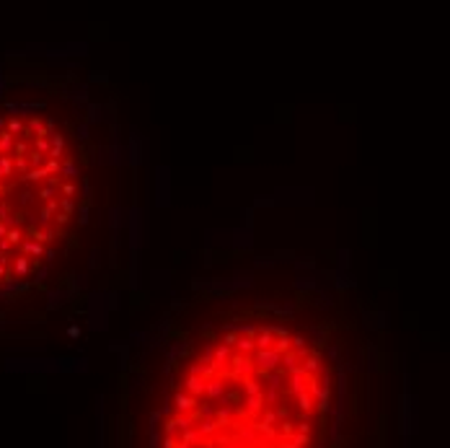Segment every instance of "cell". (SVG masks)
<instances>
[{"label": "cell", "mask_w": 450, "mask_h": 448, "mask_svg": "<svg viewBox=\"0 0 450 448\" xmlns=\"http://www.w3.org/2000/svg\"><path fill=\"white\" fill-rule=\"evenodd\" d=\"M280 360H282V355H277L274 350H259L254 355V365L259 371H274Z\"/></svg>", "instance_id": "6da1fadb"}, {"label": "cell", "mask_w": 450, "mask_h": 448, "mask_svg": "<svg viewBox=\"0 0 450 448\" xmlns=\"http://www.w3.org/2000/svg\"><path fill=\"white\" fill-rule=\"evenodd\" d=\"M375 448H388V415L380 412L375 423Z\"/></svg>", "instance_id": "7a4b0ae2"}, {"label": "cell", "mask_w": 450, "mask_h": 448, "mask_svg": "<svg viewBox=\"0 0 450 448\" xmlns=\"http://www.w3.org/2000/svg\"><path fill=\"white\" fill-rule=\"evenodd\" d=\"M254 342H256V347H259V350H272V347H274V334H272V329H269V326H259V334L254 337Z\"/></svg>", "instance_id": "3957f363"}, {"label": "cell", "mask_w": 450, "mask_h": 448, "mask_svg": "<svg viewBox=\"0 0 450 448\" xmlns=\"http://www.w3.org/2000/svg\"><path fill=\"white\" fill-rule=\"evenodd\" d=\"M176 407L181 409V412H194L197 409V397H191V394H176Z\"/></svg>", "instance_id": "277c9868"}, {"label": "cell", "mask_w": 450, "mask_h": 448, "mask_svg": "<svg viewBox=\"0 0 450 448\" xmlns=\"http://www.w3.org/2000/svg\"><path fill=\"white\" fill-rule=\"evenodd\" d=\"M243 399H246L243 389H231V391H225V397H223V401H225L228 407H241Z\"/></svg>", "instance_id": "5b68a950"}, {"label": "cell", "mask_w": 450, "mask_h": 448, "mask_svg": "<svg viewBox=\"0 0 450 448\" xmlns=\"http://www.w3.org/2000/svg\"><path fill=\"white\" fill-rule=\"evenodd\" d=\"M187 389H189V394H191V397H199L202 391H207V381H202V378H197V376H191V378L187 381Z\"/></svg>", "instance_id": "8992f818"}, {"label": "cell", "mask_w": 450, "mask_h": 448, "mask_svg": "<svg viewBox=\"0 0 450 448\" xmlns=\"http://www.w3.org/2000/svg\"><path fill=\"white\" fill-rule=\"evenodd\" d=\"M298 407L303 409V412H310V409H313V394H310V391H300V394H298Z\"/></svg>", "instance_id": "52a82bcc"}, {"label": "cell", "mask_w": 450, "mask_h": 448, "mask_svg": "<svg viewBox=\"0 0 450 448\" xmlns=\"http://www.w3.org/2000/svg\"><path fill=\"white\" fill-rule=\"evenodd\" d=\"M243 394L256 397V394H261V386H259V383H256L254 378H243Z\"/></svg>", "instance_id": "ba28073f"}, {"label": "cell", "mask_w": 450, "mask_h": 448, "mask_svg": "<svg viewBox=\"0 0 450 448\" xmlns=\"http://www.w3.org/2000/svg\"><path fill=\"white\" fill-rule=\"evenodd\" d=\"M254 347H256L254 337H243V334H241V340H238V350H241V355H249Z\"/></svg>", "instance_id": "9c48e42d"}, {"label": "cell", "mask_w": 450, "mask_h": 448, "mask_svg": "<svg viewBox=\"0 0 450 448\" xmlns=\"http://www.w3.org/2000/svg\"><path fill=\"white\" fill-rule=\"evenodd\" d=\"M290 342H292L290 337H287V340H277V342H274V347H272V350L277 352V355H287V347H290Z\"/></svg>", "instance_id": "30bf717a"}, {"label": "cell", "mask_w": 450, "mask_h": 448, "mask_svg": "<svg viewBox=\"0 0 450 448\" xmlns=\"http://www.w3.org/2000/svg\"><path fill=\"white\" fill-rule=\"evenodd\" d=\"M280 430L284 438H292L295 435V423H290V420H284V423H280Z\"/></svg>", "instance_id": "8fae6325"}, {"label": "cell", "mask_w": 450, "mask_h": 448, "mask_svg": "<svg viewBox=\"0 0 450 448\" xmlns=\"http://www.w3.org/2000/svg\"><path fill=\"white\" fill-rule=\"evenodd\" d=\"M269 329H272V334H274V337H280V340H287V337H290V332H287V329H284V326L269 324Z\"/></svg>", "instance_id": "7c38bea8"}, {"label": "cell", "mask_w": 450, "mask_h": 448, "mask_svg": "<svg viewBox=\"0 0 450 448\" xmlns=\"http://www.w3.org/2000/svg\"><path fill=\"white\" fill-rule=\"evenodd\" d=\"M199 337H202V340H210V342H217V332H215V329H210V326L202 329Z\"/></svg>", "instance_id": "4fadbf2b"}, {"label": "cell", "mask_w": 450, "mask_h": 448, "mask_svg": "<svg viewBox=\"0 0 450 448\" xmlns=\"http://www.w3.org/2000/svg\"><path fill=\"white\" fill-rule=\"evenodd\" d=\"M249 409H251V412H259V409H261V394L249 397Z\"/></svg>", "instance_id": "5bb4252c"}, {"label": "cell", "mask_w": 450, "mask_h": 448, "mask_svg": "<svg viewBox=\"0 0 450 448\" xmlns=\"http://www.w3.org/2000/svg\"><path fill=\"white\" fill-rule=\"evenodd\" d=\"M161 448H179V443H176V438H173V435H163Z\"/></svg>", "instance_id": "9a60e30c"}, {"label": "cell", "mask_w": 450, "mask_h": 448, "mask_svg": "<svg viewBox=\"0 0 450 448\" xmlns=\"http://www.w3.org/2000/svg\"><path fill=\"white\" fill-rule=\"evenodd\" d=\"M5 241H8V244H18V241H21V231H18V228H13V231H8Z\"/></svg>", "instance_id": "2e32d148"}, {"label": "cell", "mask_w": 450, "mask_h": 448, "mask_svg": "<svg viewBox=\"0 0 450 448\" xmlns=\"http://www.w3.org/2000/svg\"><path fill=\"white\" fill-rule=\"evenodd\" d=\"M329 448H347V435H336L332 443H329Z\"/></svg>", "instance_id": "e0dca14e"}, {"label": "cell", "mask_w": 450, "mask_h": 448, "mask_svg": "<svg viewBox=\"0 0 450 448\" xmlns=\"http://www.w3.org/2000/svg\"><path fill=\"white\" fill-rule=\"evenodd\" d=\"M24 249L29 251V254H36V257H39V254H42V244H31L29 241V244H24Z\"/></svg>", "instance_id": "ac0fdd59"}, {"label": "cell", "mask_w": 450, "mask_h": 448, "mask_svg": "<svg viewBox=\"0 0 450 448\" xmlns=\"http://www.w3.org/2000/svg\"><path fill=\"white\" fill-rule=\"evenodd\" d=\"M8 130H11V135H13V132H21V130H24V124L18 122V120H11V122H8Z\"/></svg>", "instance_id": "d6986e66"}, {"label": "cell", "mask_w": 450, "mask_h": 448, "mask_svg": "<svg viewBox=\"0 0 450 448\" xmlns=\"http://www.w3.org/2000/svg\"><path fill=\"white\" fill-rule=\"evenodd\" d=\"M36 150H39V153H44V150H49V143H47V140H44V138H39V140H36Z\"/></svg>", "instance_id": "ffe728a7"}, {"label": "cell", "mask_w": 450, "mask_h": 448, "mask_svg": "<svg viewBox=\"0 0 450 448\" xmlns=\"http://www.w3.org/2000/svg\"><path fill=\"white\" fill-rule=\"evenodd\" d=\"M274 420H277V415H274L272 409H267V412H264V425H272Z\"/></svg>", "instance_id": "44dd1931"}, {"label": "cell", "mask_w": 450, "mask_h": 448, "mask_svg": "<svg viewBox=\"0 0 450 448\" xmlns=\"http://www.w3.org/2000/svg\"><path fill=\"white\" fill-rule=\"evenodd\" d=\"M62 195H65V197L70 199L72 195H75V187H72V184H65V187H62Z\"/></svg>", "instance_id": "7402d4cb"}, {"label": "cell", "mask_w": 450, "mask_h": 448, "mask_svg": "<svg viewBox=\"0 0 450 448\" xmlns=\"http://www.w3.org/2000/svg\"><path fill=\"white\" fill-rule=\"evenodd\" d=\"M287 415H290V409L284 407V404H280L277 407V417H282V423H284V417H287Z\"/></svg>", "instance_id": "603a6c76"}, {"label": "cell", "mask_w": 450, "mask_h": 448, "mask_svg": "<svg viewBox=\"0 0 450 448\" xmlns=\"http://www.w3.org/2000/svg\"><path fill=\"white\" fill-rule=\"evenodd\" d=\"M26 267H29V264H26V259H18V262H16V270H18V272H26Z\"/></svg>", "instance_id": "cb8c5ba5"}, {"label": "cell", "mask_w": 450, "mask_h": 448, "mask_svg": "<svg viewBox=\"0 0 450 448\" xmlns=\"http://www.w3.org/2000/svg\"><path fill=\"white\" fill-rule=\"evenodd\" d=\"M300 433L308 435V433H310V425H308V423H300Z\"/></svg>", "instance_id": "d4e9b609"}, {"label": "cell", "mask_w": 450, "mask_h": 448, "mask_svg": "<svg viewBox=\"0 0 450 448\" xmlns=\"http://www.w3.org/2000/svg\"><path fill=\"white\" fill-rule=\"evenodd\" d=\"M179 448H189V446H179Z\"/></svg>", "instance_id": "484cf974"}]
</instances>
